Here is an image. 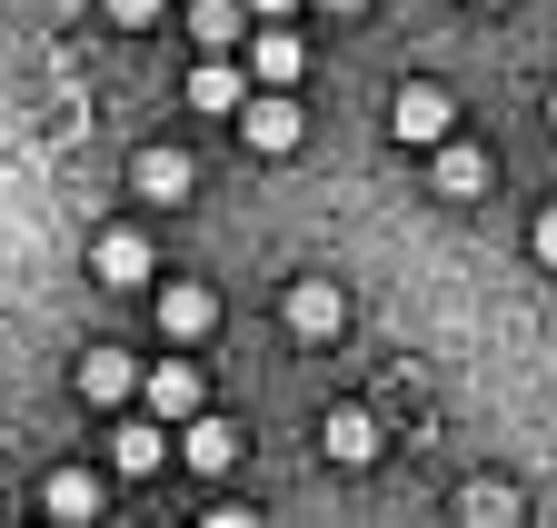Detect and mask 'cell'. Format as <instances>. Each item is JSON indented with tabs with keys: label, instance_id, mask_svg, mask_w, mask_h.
<instances>
[{
	"label": "cell",
	"instance_id": "6da1fadb",
	"mask_svg": "<svg viewBox=\"0 0 557 528\" xmlns=\"http://www.w3.org/2000/svg\"><path fill=\"white\" fill-rule=\"evenodd\" d=\"M239 140H249L259 160H289V150L309 140V120H299V100H289V90H269V81H259V90L239 100Z\"/></svg>",
	"mask_w": 557,
	"mask_h": 528
},
{
	"label": "cell",
	"instance_id": "7a4b0ae2",
	"mask_svg": "<svg viewBox=\"0 0 557 528\" xmlns=\"http://www.w3.org/2000/svg\"><path fill=\"white\" fill-rule=\"evenodd\" d=\"M448 130H458V110H448L438 81H408V90L388 100V140H398V150H438Z\"/></svg>",
	"mask_w": 557,
	"mask_h": 528
},
{
	"label": "cell",
	"instance_id": "3957f363",
	"mask_svg": "<svg viewBox=\"0 0 557 528\" xmlns=\"http://www.w3.org/2000/svg\"><path fill=\"white\" fill-rule=\"evenodd\" d=\"M139 400H150L170 429H189L199 409H209V379L189 369V359H150V379H139Z\"/></svg>",
	"mask_w": 557,
	"mask_h": 528
},
{
	"label": "cell",
	"instance_id": "277c9868",
	"mask_svg": "<svg viewBox=\"0 0 557 528\" xmlns=\"http://www.w3.org/2000/svg\"><path fill=\"white\" fill-rule=\"evenodd\" d=\"M209 329H220V299H209L199 280H170V290H160V340L189 349V340H209Z\"/></svg>",
	"mask_w": 557,
	"mask_h": 528
},
{
	"label": "cell",
	"instance_id": "5b68a950",
	"mask_svg": "<svg viewBox=\"0 0 557 528\" xmlns=\"http://www.w3.org/2000/svg\"><path fill=\"white\" fill-rule=\"evenodd\" d=\"M139 379H150V369H139L129 349H90V359H81V400H90V409H129Z\"/></svg>",
	"mask_w": 557,
	"mask_h": 528
},
{
	"label": "cell",
	"instance_id": "8992f818",
	"mask_svg": "<svg viewBox=\"0 0 557 528\" xmlns=\"http://www.w3.org/2000/svg\"><path fill=\"white\" fill-rule=\"evenodd\" d=\"M299 71H309V50L289 40V21H259V30H249V81H269V90H289Z\"/></svg>",
	"mask_w": 557,
	"mask_h": 528
},
{
	"label": "cell",
	"instance_id": "52a82bcc",
	"mask_svg": "<svg viewBox=\"0 0 557 528\" xmlns=\"http://www.w3.org/2000/svg\"><path fill=\"white\" fill-rule=\"evenodd\" d=\"M289 329H299V340H338V329H348L338 280H289Z\"/></svg>",
	"mask_w": 557,
	"mask_h": 528
},
{
	"label": "cell",
	"instance_id": "ba28073f",
	"mask_svg": "<svg viewBox=\"0 0 557 528\" xmlns=\"http://www.w3.org/2000/svg\"><path fill=\"white\" fill-rule=\"evenodd\" d=\"M160 429H170L160 409H150V419H120V429H110V469H120V479H150L160 458H170V439H160Z\"/></svg>",
	"mask_w": 557,
	"mask_h": 528
},
{
	"label": "cell",
	"instance_id": "9c48e42d",
	"mask_svg": "<svg viewBox=\"0 0 557 528\" xmlns=\"http://www.w3.org/2000/svg\"><path fill=\"white\" fill-rule=\"evenodd\" d=\"M180 458H189V469H199V479H230V469H239V429L199 409V419L180 429Z\"/></svg>",
	"mask_w": 557,
	"mask_h": 528
},
{
	"label": "cell",
	"instance_id": "30bf717a",
	"mask_svg": "<svg viewBox=\"0 0 557 528\" xmlns=\"http://www.w3.org/2000/svg\"><path fill=\"white\" fill-rule=\"evenodd\" d=\"M129 189H139V200H189L199 170H189V150H139L129 160Z\"/></svg>",
	"mask_w": 557,
	"mask_h": 528
},
{
	"label": "cell",
	"instance_id": "8fae6325",
	"mask_svg": "<svg viewBox=\"0 0 557 528\" xmlns=\"http://www.w3.org/2000/svg\"><path fill=\"white\" fill-rule=\"evenodd\" d=\"M319 449L338 458V469H369V458H379V419L369 409H329L319 419Z\"/></svg>",
	"mask_w": 557,
	"mask_h": 528
},
{
	"label": "cell",
	"instance_id": "7c38bea8",
	"mask_svg": "<svg viewBox=\"0 0 557 528\" xmlns=\"http://www.w3.org/2000/svg\"><path fill=\"white\" fill-rule=\"evenodd\" d=\"M90 270H100L110 290H139V280H150V240H139V230H100Z\"/></svg>",
	"mask_w": 557,
	"mask_h": 528
},
{
	"label": "cell",
	"instance_id": "4fadbf2b",
	"mask_svg": "<svg viewBox=\"0 0 557 528\" xmlns=\"http://www.w3.org/2000/svg\"><path fill=\"white\" fill-rule=\"evenodd\" d=\"M239 100H249V81L230 71V50H209L199 71H189V110H230V120H239Z\"/></svg>",
	"mask_w": 557,
	"mask_h": 528
},
{
	"label": "cell",
	"instance_id": "5bb4252c",
	"mask_svg": "<svg viewBox=\"0 0 557 528\" xmlns=\"http://www.w3.org/2000/svg\"><path fill=\"white\" fill-rule=\"evenodd\" d=\"M438 189H448V200H478V189H487V150L478 140H438Z\"/></svg>",
	"mask_w": 557,
	"mask_h": 528
},
{
	"label": "cell",
	"instance_id": "9a60e30c",
	"mask_svg": "<svg viewBox=\"0 0 557 528\" xmlns=\"http://www.w3.org/2000/svg\"><path fill=\"white\" fill-rule=\"evenodd\" d=\"M239 30H249V0H199V11H189L199 50H239Z\"/></svg>",
	"mask_w": 557,
	"mask_h": 528
},
{
	"label": "cell",
	"instance_id": "2e32d148",
	"mask_svg": "<svg viewBox=\"0 0 557 528\" xmlns=\"http://www.w3.org/2000/svg\"><path fill=\"white\" fill-rule=\"evenodd\" d=\"M40 508H50V518H100V479H90V469H50Z\"/></svg>",
	"mask_w": 557,
	"mask_h": 528
},
{
	"label": "cell",
	"instance_id": "e0dca14e",
	"mask_svg": "<svg viewBox=\"0 0 557 528\" xmlns=\"http://www.w3.org/2000/svg\"><path fill=\"white\" fill-rule=\"evenodd\" d=\"M518 508H528V499H518L508 479H468V489H458V518H478V528H498V518H518Z\"/></svg>",
	"mask_w": 557,
	"mask_h": 528
},
{
	"label": "cell",
	"instance_id": "ac0fdd59",
	"mask_svg": "<svg viewBox=\"0 0 557 528\" xmlns=\"http://www.w3.org/2000/svg\"><path fill=\"white\" fill-rule=\"evenodd\" d=\"M528 249H537L547 270H557V210H537V220H528Z\"/></svg>",
	"mask_w": 557,
	"mask_h": 528
},
{
	"label": "cell",
	"instance_id": "d6986e66",
	"mask_svg": "<svg viewBox=\"0 0 557 528\" xmlns=\"http://www.w3.org/2000/svg\"><path fill=\"white\" fill-rule=\"evenodd\" d=\"M110 21H120V30H150V21H160V0H110Z\"/></svg>",
	"mask_w": 557,
	"mask_h": 528
},
{
	"label": "cell",
	"instance_id": "ffe728a7",
	"mask_svg": "<svg viewBox=\"0 0 557 528\" xmlns=\"http://www.w3.org/2000/svg\"><path fill=\"white\" fill-rule=\"evenodd\" d=\"M299 11V0H249V21H289Z\"/></svg>",
	"mask_w": 557,
	"mask_h": 528
},
{
	"label": "cell",
	"instance_id": "44dd1931",
	"mask_svg": "<svg viewBox=\"0 0 557 528\" xmlns=\"http://www.w3.org/2000/svg\"><path fill=\"white\" fill-rule=\"evenodd\" d=\"M329 11H369V0H329Z\"/></svg>",
	"mask_w": 557,
	"mask_h": 528
},
{
	"label": "cell",
	"instance_id": "7402d4cb",
	"mask_svg": "<svg viewBox=\"0 0 557 528\" xmlns=\"http://www.w3.org/2000/svg\"><path fill=\"white\" fill-rule=\"evenodd\" d=\"M547 120H557V90H547Z\"/></svg>",
	"mask_w": 557,
	"mask_h": 528
},
{
	"label": "cell",
	"instance_id": "603a6c76",
	"mask_svg": "<svg viewBox=\"0 0 557 528\" xmlns=\"http://www.w3.org/2000/svg\"><path fill=\"white\" fill-rule=\"evenodd\" d=\"M478 11H498V0H478Z\"/></svg>",
	"mask_w": 557,
	"mask_h": 528
}]
</instances>
